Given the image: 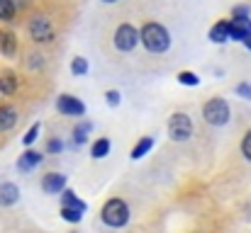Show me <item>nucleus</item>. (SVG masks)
Masks as SVG:
<instances>
[{
    "label": "nucleus",
    "instance_id": "f257e3e1",
    "mask_svg": "<svg viewBox=\"0 0 251 233\" xmlns=\"http://www.w3.org/2000/svg\"><path fill=\"white\" fill-rule=\"evenodd\" d=\"M61 7L59 2H42V7H34L27 20H25V32L29 37V42L34 44H51L59 37V27H61Z\"/></svg>",
    "mask_w": 251,
    "mask_h": 233
},
{
    "label": "nucleus",
    "instance_id": "f03ea898",
    "mask_svg": "<svg viewBox=\"0 0 251 233\" xmlns=\"http://www.w3.org/2000/svg\"><path fill=\"white\" fill-rule=\"evenodd\" d=\"M139 44L144 46L147 54H154V56H161L166 54L173 44L171 39V32L164 22L159 20H144L142 27H139Z\"/></svg>",
    "mask_w": 251,
    "mask_h": 233
},
{
    "label": "nucleus",
    "instance_id": "7ed1b4c3",
    "mask_svg": "<svg viewBox=\"0 0 251 233\" xmlns=\"http://www.w3.org/2000/svg\"><path fill=\"white\" fill-rule=\"evenodd\" d=\"M110 44L117 54H134L139 46V27L132 20H117L112 32H110Z\"/></svg>",
    "mask_w": 251,
    "mask_h": 233
},
{
    "label": "nucleus",
    "instance_id": "20e7f679",
    "mask_svg": "<svg viewBox=\"0 0 251 233\" xmlns=\"http://www.w3.org/2000/svg\"><path fill=\"white\" fill-rule=\"evenodd\" d=\"M100 219H102V224L110 226V229H125V226L129 224V207L125 204V199L112 197V199L105 202V207H102V212H100Z\"/></svg>",
    "mask_w": 251,
    "mask_h": 233
},
{
    "label": "nucleus",
    "instance_id": "39448f33",
    "mask_svg": "<svg viewBox=\"0 0 251 233\" xmlns=\"http://www.w3.org/2000/svg\"><path fill=\"white\" fill-rule=\"evenodd\" d=\"M232 117V107L225 97H210L205 105H202V119L210 124V127H225Z\"/></svg>",
    "mask_w": 251,
    "mask_h": 233
},
{
    "label": "nucleus",
    "instance_id": "423d86ee",
    "mask_svg": "<svg viewBox=\"0 0 251 233\" xmlns=\"http://www.w3.org/2000/svg\"><path fill=\"white\" fill-rule=\"evenodd\" d=\"M166 131H168V139L176 141V144H183L193 136V119L185 114V112H173L168 117V124H166Z\"/></svg>",
    "mask_w": 251,
    "mask_h": 233
},
{
    "label": "nucleus",
    "instance_id": "0eeeda50",
    "mask_svg": "<svg viewBox=\"0 0 251 233\" xmlns=\"http://www.w3.org/2000/svg\"><path fill=\"white\" fill-rule=\"evenodd\" d=\"M56 109H59V114H64V117H83L85 114V105L76 95H69V92L59 95Z\"/></svg>",
    "mask_w": 251,
    "mask_h": 233
},
{
    "label": "nucleus",
    "instance_id": "6e6552de",
    "mask_svg": "<svg viewBox=\"0 0 251 233\" xmlns=\"http://www.w3.org/2000/svg\"><path fill=\"white\" fill-rule=\"evenodd\" d=\"M66 187V175L61 172H47L42 177V192L44 194H59Z\"/></svg>",
    "mask_w": 251,
    "mask_h": 233
},
{
    "label": "nucleus",
    "instance_id": "1a4fd4ad",
    "mask_svg": "<svg viewBox=\"0 0 251 233\" xmlns=\"http://www.w3.org/2000/svg\"><path fill=\"white\" fill-rule=\"evenodd\" d=\"M17 122H20L17 109H15L12 105H2V107H0V131H10V129H15Z\"/></svg>",
    "mask_w": 251,
    "mask_h": 233
},
{
    "label": "nucleus",
    "instance_id": "9d476101",
    "mask_svg": "<svg viewBox=\"0 0 251 233\" xmlns=\"http://www.w3.org/2000/svg\"><path fill=\"white\" fill-rule=\"evenodd\" d=\"M42 160H44V155L39 153V151H25V153L20 155V160H17V168H20L22 172H29V170L39 168Z\"/></svg>",
    "mask_w": 251,
    "mask_h": 233
},
{
    "label": "nucleus",
    "instance_id": "9b49d317",
    "mask_svg": "<svg viewBox=\"0 0 251 233\" xmlns=\"http://www.w3.org/2000/svg\"><path fill=\"white\" fill-rule=\"evenodd\" d=\"M20 199V190L15 182H2L0 185V207H12Z\"/></svg>",
    "mask_w": 251,
    "mask_h": 233
},
{
    "label": "nucleus",
    "instance_id": "f8f14e48",
    "mask_svg": "<svg viewBox=\"0 0 251 233\" xmlns=\"http://www.w3.org/2000/svg\"><path fill=\"white\" fill-rule=\"evenodd\" d=\"M59 194H61V207H71V209H78V212H83L85 214L88 207H85V202L78 199V194H76L74 190H66V187H64Z\"/></svg>",
    "mask_w": 251,
    "mask_h": 233
},
{
    "label": "nucleus",
    "instance_id": "ddd939ff",
    "mask_svg": "<svg viewBox=\"0 0 251 233\" xmlns=\"http://www.w3.org/2000/svg\"><path fill=\"white\" fill-rule=\"evenodd\" d=\"M0 51L5 56H15L17 54V39H15L12 32H2L0 29Z\"/></svg>",
    "mask_w": 251,
    "mask_h": 233
},
{
    "label": "nucleus",
    "instance_id": "4468645a",
    "mask_svg": "<svg viewBox=\"0 0 251 233\" xmlns=\"http://www.w3.org/2000/svg\"><path fill=\"white\" fill-rule=\"evenodd\" d=\"M0 92L2 95H15L17 92V76L12 71L0 73Z\"/></svg>",
    "mask_w": 251,
    "mask_h": 233
},
{
    "label": "nucleus",
    "instance_id": "2eb2a0df",
    "mask_svg": "<svg viewBox=\"0 0 251 233\" xmlns=\"http://www.w3.org/2000/svg\"><path fill=\"white\" fill-rule=\"evenodd\" d=\"M210 39H212V42H217V44L227 42V39H229V20L217 22V24L210 29Z\"/></svg>",
    "mask_w": 251,
    "mask_h": 233
},
{
    "label": "nucleus",
    "instance_id": "dca6fc26",
    "mask_svg": "<svg viewBox=\"0 0 251 233\" xmlns=\"http://www.w3.org/2000/svg\"><path fill=\"white\" fill-rule=\"evenodd\" d=\"M17 7H15V2L12 0H0V22H5V24H10V22H15L17 20Z\"/></svg>",
    "mask_w": 251,
    "mask_h": 233
},
{
    "label": "nucleus",
    "instance_id": "f3484780",
    "mask_svg": "<svg viewBox=\"0 0 251 233\" xmlns=\"http://www.w3.org/2000/svg\"><path fill=\"white\" fill-rule=\"evenodd\" d=\"M110 148H112L110 139H107V136H102V139H98V141H95V144L90 146V155H93L95 160H100V158L110 155Z\"/></svg>",
    "mask_w": 251,
    "mask_h": 233
},
{
    "label": "nucleus",
    "instance_id": "a211bd4d",
    "mask_svg": "<svg viewBox=\"0 0 251 233\" xmlns=\"http://www.w3.org/2000/svg\"><path fill=\"white\" fill-rule=\"evenodd\" d=\"M151 148H154V139H151V136H144V139H139V144L132 148V158L139 160V158H144V155L149 153Z\"/></svg>",
    "mask_w": 251,
    "mask_h": 233
},
{
    "label": "nucleus",
    "instance_id": "6ab92c4d",
    "mask_svg": "<svg viewBox=\"0 0 251 233\" xmlns=\"http://www.w3.org/2000/svg\"><path fill=\"white\" fill-rule=\"evenodd\" d=\"M93 131V124L90 122H81L76 129H74V144L76 146H83L85 141H88V134Z\"/></svg>",
    "mask_w": 251,
    "mask_h": 233
},
{
    "label": "nucleus",
    "instance_id": "aec40b11",
    "mask_svg": "<svg viewBox=\"0 0 251 233\" xmlns=\"http://www.w3.org/2000/svg\"><path fill=\"white\" fill-rule=\"evenodd\" d=\"M25 66H27L29 71H39V68L44 66V56H42L39 51H27V54H25Z\"/></svg>",
    "mask_w": 251,
    "mask_h": 233
},
{
    "label": "nucleus",
    "instance_id": "412c9836",
    "mask_svg": "<svg viewBox=\"0 0 251 233\" xmlns=\"http://www.w3.org/2000/svg\"><path fill=\"white\" fill-rule=\"evenodd\" d=\"M61 219H64V221H71V224H78V221L83 219V212L71 209V207H61Z\"/></svg>",
    "mask_w": 251,
    "mask_h": 233
},
{
    "label": "nucleus",
    "instance_id": "4be33fe9",
    "mask_svg": "<svg viewBox=\"0 0 251 233\" xmlns=\"http://www.w3.org/2000/svg\"><path fill=\"white\" fill-rule=\"evenodd\" d=\"M71 73H74V76H78V78L88 73V61H85L83 56H76V59L71 61Z\"/></svg>",
    "mask_w": 251,
    "mask_h": 233
},
{
    "label": "nucleus",
    "instance_id": "5701e85b",
    "mask_svg": "<svg viewBox=\"0 0 251 233\" xmlns=\"http://www.w3.org/2000/svg\"><path fill=\"white\" fill-rule=\"evenodd\" d=\"M178 83H180V85H190V87H195V85H200V78L195 76L193 71H180V73H178Z\"/></svg>",
    "mask_w": 251,
    "mask_h": 233
},
{
    "label": "nucleus",
    "instance_id": "b1692460",
    "mask_svg": "<svg viewBox=\"0 0 251 233\" xmlns=\"http://www.w3.org/2000/svg\"><path fill=\"white\" fill-rule=\"evenodd\" d=\"M47 151L51 155H59L61 151H64V141L59 139V136H51L49 141H47Z\"/></svg>",
    "mask_w": 251,
    "mask_h": 233
},
{
    "label": "nucleus",
    "instance_id": "393cba45",
    "mask_svg": "<svg viewBox=\"0 0 251 233\" xmlns=\"http://www.w3.org/2000/svg\"><path fill=\"white\" fill-rule=\"evenodd\" d=\"M239 148H242V155H244V158L251 163V129L244 134V136H242V146H239Z\"/></svg>",
    "mask_w": 251,
    "mask_h": 233
},
{
    "label": "nucleus",
    "instance_id": "a878e982",
    "mask_svg": "<svg viewBox=\"0 0 251 233\" xmlns=\"http://www.w3.org/2000/svg\"><path fill=\"white\" fill-rule=\"evenodd\" d=\"M37 136H39V124H32V129H27V134H25V146H29V144H34L37 141Z\"/></svg>",
    "mask_w": 251,
    "mask_h": 233
},
{
    "label": "nucleus",
    "instance_id": "bb28decb",
    "mask_svg": "<svg viewBox=\"0 0 251 233\" xmlns=\"http://www.w3.org/2000/svg\"><path fill=\"white\" fill-rule=\"evenodd\" d=\"M105 102H107L110 107H117V105H120V92H117V90H107V92H105Z\"/></svg>",
    "mask_w": 251,
    "mask_h": 233
},
{
    "label": "nucleus",
    "instance_id": "cd10ccee",
    "mask_svg": "<svg viewBox=\"0 0 251 233\" xmlns=\"http://www.w3.org/2000/svg\"><path fill=\"white\" fill-rule=\"evenodd\" d=\"M237 95L244 97V100H251V83H239L237 85Z\"/></svg>",
    "mask_w": 251,
    "mask_h": 233
},
{
    "label": "nucleus",
    "instance_id": "c85d7f7f",
    "mask_svg": "<svg viewBox=\"0 0 251 233\" xmlns=\"http://www.w3.org/2000/svg\"><path fill=\"white\" fill-rule=\"evenodd\" d=\"M242 42H244V46H247V49H251V32L244 37V39H242Z\"/></svg>",
    "mask_w": 251,
    "mask_h": 233
},
{
    "label": "nucleus",
    "instance_id": "c756f323",
    "mask_svg": "<svg viewBox=\"0 0 251 233\" xmlns=\"http://www.w3.org/2000/svg\"><path fill=\"white\" fill-rule=\"evenodd\" d=\"M105 5H115V2H120V0H102Z\"/></svg>",
    "mask_w": 251,
    "mask_h": 233
}]
</instances>
